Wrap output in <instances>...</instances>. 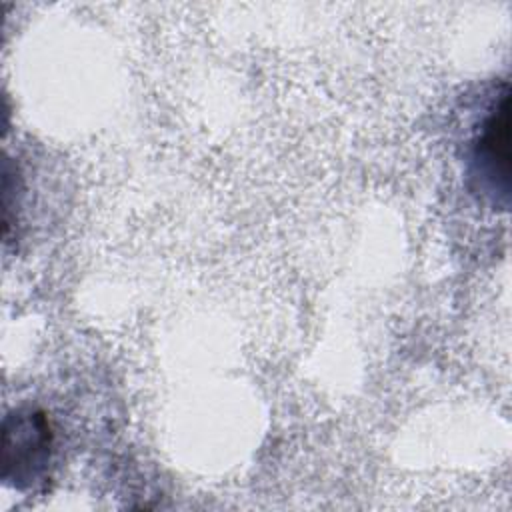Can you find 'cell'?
<instances>
[{"label":"cell","mask_w":512,"mask_h":512,"mask_svg":"<svg viewBox=\"0 0 512 512\" xmlns=\"http://www.w3.org/2000/svg\"><path fill=\"white\" fill-rule=\"evenodd\" d=\"M54 430L38 408H18L2 424V476L14 488H34L48 476Z\"/></svg>","instance_id":"cell-1"},{"label":"cell","mask_w":512,"mask_h":512,"mask_svg":"<svg viewBox=\"0 0 512 512\" xmlns=\"http://www.w3.org/2000/svg\"><path fill=\"white\" fill-rule=\"evenodd\" d=\"M508 158V92L504 88L500 100L486 116L474 148L478 172L486 176L492 186L498 188L500 184L504 192L508 186Z\"/></svg>","instance_id":"cell-2"}]
</instances>
